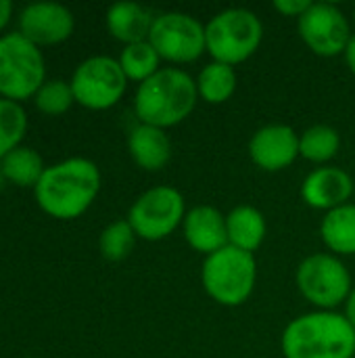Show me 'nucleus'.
Wrapping results in <instances>:
<instances>
[{
	"label": "nucleus",
	"mask_w": 355,
	"mask_h": 358,
	"mask_svg": "<svg viewBox=\"0 0 355 358\" xmlns=\"http://www.w3.org/2000/svg\"><path fill=\"white\" fill-rule=\"evenodd\" d=\"M44 170H46V166H44L42 155L33 147H27V145H19L0 162L2 176L21 189H25V187L33 189L38 185V180L42 178Z\"/></svg>",
	"instance_id": "obj_21"
},
{
	"label": "nucleus",
	"mask_w": 355,
	"mask_h": 358,
	"mask_svg": "<svg viewBox=\"0 0 355 358\" xmlns=\"http://www.w3.org/2000/svg\"><path fill=\"white\" fill-rule=\"evenodd\" d=\"M10 17H13V2L0 0V36L6 29V25L10 23Z\"/></svg>",
	"instance_id": "obj_28"
},
{
	"label": "nucleus",
	"mask_w": 355,
	"mask_h": 358,
	"mask_svg": "<svg viewBox=\"0 0 355 358\" xmlns=\"http://www.w3.org/2000/svg\"><path fill=\"white\" fill-rule=\"evenodd\" d=\"M46 82L42 50L19 31L0 36V96L23 103Z\"/></svg>",
	"instance_id": "obj_6"
},
{
	"label": "nucleus",
	"mask_w": 355,
	"mask_h": 358,
	"mask_svg": "<svg viewBox=\"0 0 355 358\" xmlns=\"http://www.w3.org/2000/svg\"><path fill=\"white\" fill-rule=\"evenodd\" d=\"M69 84L75 103L90 111H105L115 107L128 90V78L119 61L107 55L84 59L73 69Z\"/></svg>",
	"instance_id": "obj_8"
},
{
	"label": "nucleus",
	"mask_w": 355,
	"mask_h": 358,
	"mask_svg": "<svg viewBox=\"0 0 355 358\" xmlns=\"http://www.w3.org/2000/svg\"><path fill=\"white\" fill-rule=\"evenodd\" d=\"M128 153L138 168L159 172L172 159V141L163 128L138 124L128 134Z\"/></svg>",
	"instance_id": "obj_16"
},
{
	"label": "nucleus",
	"mask_w": 355,
	"mask_h": 358,
	"mask_svg": "<svg viewBox=\"0 0 355 358\" xmlns=\"http://www.w3.org/2000/svg\"><path fill=\"white\" fill-rule=\"evenodd\" d=\"M345 310H343V315H345V319L352 323V327L355 329V285L354 289H352V294L347 296V300H345Z\"/></svg>",
	"instance_id": "obj_29"
},
{
	"label": "nucleus",
	"mask_w": 355,
	"mask_h": 358,
	"mask_svg": "<svg viewBox=\"0 0 355 358\" xmlns=\"http://www.w3.org/2000/svg\"><path fill=\"white\" fill-rule=\"evenodd\" d=\"M226 233L228 245L255 254L268 233L266 216L253 206H236L226 214Z\"/></svg>",
	"instance_id": "obj_18"
},
{
	"label": "nucleus",
	"mask_w": 355,
	"mask_h": 358,
	"mask_svg": "<svg viewBox=\"0 0 355 358\" xmlns=\"http://www.w3.org/2000/svg\"><path fill=\"white\" fill-rule=\"evenodd\" d=\"M149 42L161 57L172 65L195 63L207 52L205 44V25L182 10H167L155 15Z\"/></svg>",
	"instance_id": "obj_10"
},
{
	"label": "nucleus",
	"mask_w": 355,
	"mask_h": 358,
	"mask_svg": "<svg viewBox=\"0 0 355 358\" xmlns=\"http://www.w3.org/2000/svg\"><path fill=\"white\" fill-rule=\"evenodd\" d=\"M343 59H345L347 69L355 76V34L352 36V40H349V44H347V48H345V52H343Z\"/></svg>",
	"instance_id": "obj_30"
},
{
	"label": "nucleus",
	"mask_w": 355,
	"mask_h": 358,
	"mask_svg": "<svg viewBox=\"0 0 355 358\" xmlns=\"http://www.w3.org/2000/svg\"><path fill=\"white\" fill-rule=\"evenodd\" d=\"M320 237L328 254L355 256V203L341 206L324 214L320 222Z\"/></svg>",
	"instance_id": "obj_19"
},
{
	"label": "nucleus",
	"mask_w": 355,
	"mask_h": 358,
	"mask_svg": "<svg viewBox=\"0 0 355 358\" xmlns=\"http://www.w3.org/2000/svg\"><path fill=\"white\" fill-rule=\"evenodd\" d=\"M339 149H341V134L337 128L328 124L310 126L299 134V157L312 164L328 166V162L337 157Z\"/></svg>",
	"instance_id": "obj_22"
},
{
	"label": "nucleus",
	"mask_w": 355,
	"mask_h": 358,
	"mask_svg": "<svg viewBox=\"0 0 355 358\" xmlns=\"http://www.w3.org/2000/svg\"><path fill=\"white\" fill-rule=\"evenodd\" d=\"M310 6H312L310 0H276L274 2V8L282 17H293V19H299Z\"/></svg>",
	"instance_id": "obj_27"
},
{
	"label": "nucleus",
	"mask_w": 355,
	"mask_h": 358,
	"mask_svg": "<svg viewBox=\"0 0 355 358\" xmlns=\"http://www.w3.org/2000/svg\"><path fill=\"white\" fill-rule=\"evenodd\" d=\"M103 176L88 157H67L46 166L33 187L38 208L54 220H75L90 210L100 193Z\"/></svg>",
	"instance_id": "obj_1"
},
{
	"label": "nucleus",
	"mask_w": 355,
	"mask_h": 358,
	"mask_svg": "<svg viewBox=\"0 0 355 358\" xmlns=\"http://www.w3.org/2000/svg\"><path fill=\"white\" fill-rule=\"evenodd\" d=\"M27 126L29 122L23 105L0 96V162L21 145Z\"/></svg>",
	"instance_id": "obj_24"
},
{
	"label": "nucleus",
	"mask_w": 355,
	"mask_h": 358,
	"mask_svg": "<svg viewBox=\"0 0 355 358\" xmlns=\"http://www.w3.org/2000/svg\"><path fill=\"white\" fill-rule=\"evenodd\" d=\"M354 21H355V6H354Z\"/></svg>",
	"instance_id": "obj_31"
},
{
	"label": "nucleus",
	"mask_w": 355,
	"mask_h": 358,
	"mask_svg": "<svg viewBox=\"0 0 355 358\" xmlns=\"http://www.w3.org/2000/svg\"><path fill=\"white\" fill-rule=\"evenodd\" d=\"M249 157L264 172H280L299 157V132L287 124H268L249 141Z\"/></svg>",
	"instance_id": "obj_13"
},
{
	"label": "nucleus",
	"mask_w": 355,
	"mask_h": 358,
	"mask_svg": "<svg viewBox=\"0 0 355 358\" xmlns=\"http://www.w3.org/2000/svg\"><path fill=\"white\" fill-rule=\"evenodd\" d=\"M297 31L303 44L324 59L343 55L354 36L347 15L331 2H312L297 19Z\"/></svg>",
	"instance_id": "obj_11"
},
{
	"label": "nucleus",
	"mask_w": 355,
	"mask_h": 358,
	"mask_svg": "<svg viewBox=\"0 0 355 358\" xmlns=\"http://www.w3.org/2000/svg\"><path fill=\"white\" fill-rule=\"evenodd\" d=\"M354 193L355 182L349 172L331 164L312 170L301 185L303 201L314 210H322L324 214L352 203Z\"/></svg>",
	"instance_id": "obj_14"
},
{
	"label": "nucleus",
	"mask_w": 355,
	"mask_h": 358,
	"mask_svg": "<svg viewBox=\"0 0 355 358\" xmlns=\"http://www.w3.org/2000/svg\"><path fill=\"white\" fill-rule=\"evenodd\" d=\"M153 21V13L136 2H115L109 6L105 17L109 34L123 46L149 40Z\"/></svg>",
	"instance_id": "obj_17"
},
{
	"label": "nucleus",
	"mask_w": 355,
	"mask_h": 358,
	"mask_svg": "<svg viewBox=\"0 0 355 358\" xmlns=\"http://www.w3.org/2000/svg\"><path fill=\"white\" fill-rule=\"evenodd\" d=\"M195 82L201 101H205L207 105H222L230 101L232 94L236 92L239 78L232 65L209 61L207 65H203Z\"/></svg>",
	"instance_id": "obj_20"
},
{
	"label": "nucleus",
	"mask_w": 355,
	"mask_h": 358,
	"mask_svg": "<svg viewBox=\"0 0 355 358\" xmlns=\"http://www.w3.org/2000/svg\"><path fill=\"white\" fill-rule=\"evenodd\" d=\"M33 103L40 113L56 117L71 109V105L75 103V96H73L71 84L67 80L54 78V80H46L40 86V90L33 96Z\"/></svg>",
	"instance_id": "obj_26"
},
{
	"label": "nucleus",
	"mask_w": 355,
	"mask_h": 358,
	"mask_svg": "<svg viewBox=\"0 0 355 358\" xmlns=\"http://www.w3.org/2000/svg\"><path fill=\"white\" fill-rule=\"evenodd\" d=\"M186 212V201L178 189L169 185H157L136 197V201L130 206L128 222L138 239L161 241L182 227Z\"/></svg>",
	"instance_id": "obj_9"
},
{
	"label": "nucleus",
	"mask_w": 355,
	"mask_h": 358,
	"mask_svg": "<svg viewBox=\"0 0 355 358\" xmlns=\"http://www.w3.org/2000/svg\"><path fill=\"white\" fill-rule=\"evenodd\" d=\"M264 40L262 19L243 6H232L216 13L205 23V44L211 61L241 65L251 59Z\"/></svg>",
	"instance_id": "obj_4"
},
{
	"label": "nucleus",
	"mask_w": 355,
	"mask_h": 358,
	"mask_svg": "<svg viewBox=\"0 0 355 358\" xmlns=\"http://www.w3.org/2000/svg\"><path fill=\"white\" fill-rule=\"evenodd\" d=\"M182 233L186 243L207 258L228 245L226 214L213 206H195L184 216Z\"/></svg>",
	"instance_id": "obj_15"
},
{
	"label": "nucleus",
	"mask_w": 355,
	"mask_h": 358,
	"mask_svg": "<svg viewBox=\"0 0 355 358\" xmlns=\"http://www.w3.org/2000/svg\"><path fill=\"white\" fill-rule=\"evenodd\" d=\"M117 61L128 82H136V84L146 82L151 76H155L161 69V57L157 55V50L149 40L123 46Z\"/></svg>",
	"instance_id": "obj_23"
},
{
	"label": "nucleus",
	"mask_w": 355,
	"mask_h": 358,
	"mask_svg": "<svg viewBox=\"0 0 355 358\" xmlns=\"http://www.w3.org/2000/svg\"><path fill=\"white\" fill-rule=\"evenodd\" d=\"M17 23V31L38 48L61 44L69 40L75 29L73 13L59 2H31L21 8Z\"/></svg>",
	"instance_id": "obj_12"
},
{
	"label": "nucleus",
	"mask_w": 355,
	"mask_h": 358,
	"mask_svg": "<svg viewBox=\"0 0 355 358\" xmlns=\"http://www.w3.org/2000/svg\"><path fill=\"white\" fill-rule=\"evenodd\" d=\"M285 358H354L355 329L337 310H312L295 317L282 331Z\"/></svg>",
	"instance_id": "obj_2"
},
{
	"label": "nucleus",
	"mask_w": 355,
	"mask_h": 358,
	"mask_svg": "<svg viewBox=\"0 0 355 358\" xmlns=\"http://www.w3.org/2000/svg\"><path fill=\"white\" fill-rule=\"evenodd\" d=\"M197 82L180 67H161L146 82L138 84L134 94V113L140 124L174 128L182 124L197 107Z\"/></svg>",
	"instance_id": "obj_3"
},
{
	"label": "nucleus",
	"mask_w": 355,
	"mask_h": 358,
	"mask_svg": "<svg viewBox=\"0 0 355 358\" xmlns=\"http://www.w3.org/2000/svg\"><path fill=\"white\" fill-rule=\"evenodd\" d=\"M136 239L138 237H136L132 224L128 222V218L113 220L111 224H107L100 231L98 250H100L103 258H107L111 262H119V260H123V258H128L132 254Z\"/></svg>",
	"instance_id": "obj_25"
},
{
	"label": "nucleus",
	"mask_w": 355,
	"mask_h": 358,
	"mask_svg": "<svg viewBox=\"0 0 355 358\" xmlns=\"http://www.w3.org/2000/svg\"><path fill=\"white\" fill-rule=\"evenodd\" d=\"M295 285L316 310H335L345 304L354 289L349 268L339 256L328 252L303 258L295 273Z\"/></svg>",
	"instance_id": "obj_7"
},
{
	"label": "nucleus",
	"mask_w": 355,
	"mask_h": 358,
	"mask_svg": "<svg viewBox=\"0 0 355 358\" xmlns=\"http://www.w3.org/2000/svg\"><path fill=\"white\" fill-rule=\"evenodd\" d=\"M354 203H355V193H354Z\"/></svg>",
	"instance_id": "obj_32"
},
{
	"label": "nucleus",
	"mask_w": 355,
	"mask_h": 358,
	"mask_svg": "<svg viewBox=\"0 0 355 358\" xmlns=\"http://www.w3.org/2000/svg\"><path fill=\"white\" fill-rule=\"evenodd\" d=\"M201 283L205 294L220 306H241L251 298L257 283L255 256L226 245L205 258Z\"/></svg>",
	"instance_id": "obj_5"
}]
</instances>
